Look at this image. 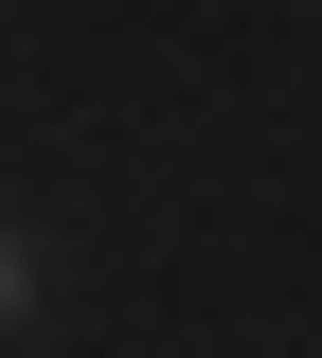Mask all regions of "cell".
Listing matches in <instances>:
<instances>
[{"label": "cell", "mask_w": 322, "mask_h": 358, "mask_svg": "<svg viewBox=\"0 0 322 358\" xmlns=\"http://www.w3.org/2000/svg\"><path fill=\"white\" fill-rule=\"evenodd\" d=\"M18 305H36V251H18V233H0V322H18Z\"/></svg>", "instance_id": "6da1fadb"}]
</instances>
